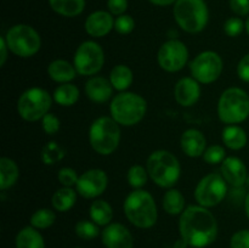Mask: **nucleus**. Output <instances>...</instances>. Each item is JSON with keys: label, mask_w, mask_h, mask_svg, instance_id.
<instances>
[{"label": "nucleus", "mask_w": 249, "mask_h": 248, "mask_svg": "<svg viewBox=\"0 0 249 248\" xmlns=\"http://www.w3.org/2000/svg\"><path fill=\"white\" fill-rule=\"evenodd\" d=\"M179 231L187 245L194 248H203L216 240L218 221L206 207L199 204L189 206L180 215Z\"/></svg>", "instance_id": "f257e3e1"}, {"label": "nucleus", "mask_w": 249, "mask_h": 248, "mask_svg": "<svg viewBox=\"0 0 249 248\" xmlns=\"http://www.w3.org/2000/svg\"><path fill=\"white\" fill-rule=\"evenodd\" d=\"M123 211L126 219L139 229H150L157 223V204L152 195L146 190L131 191L124 199Z\"/></svg>", "instance_id": "f03ea898"}, {"label": "nucleus", "mask_w": 249, "mask_h": 248, "mask_svg": "<svg viewBox=\"0 0 249 248\" xmlns=\"http://www.w3.org/2000/svg\"><path fill=\"white\" fill-rule=\"evenodd\" d=\"M146 169L151 180L163 189H172L181 175L179 159L174 153L167 150L153 151L147 158Z\"/></svg>", "instance_id": "7ed1b4c3"}, {"label": "nucleus", "mask_w": 249, "mask_h": 248, "mask_svg": "<svg viewBox=\"0 0 249 248\" xmlns=\"http://www.w3.org/2000/svg\"><path fill=\"white\" fill-rule=\"evenodd\" d=\"M109 112L112 118L119 125L133 126L145 118L147 112V101L136 92H119L112 99Z\"/></svg>", "instance_id": "20e7f679"}, {"label": "nucleus", "mask_w": 249, "mask_h": 248, "mask_svg": "<svg viewBox=\"0 0 249 248\" xmlns=\"http://www.w3.org/2000/svg\"><path fill=\"white\" fill-rule=\"evenodd\" d=\"M89 142L99 155H112L121 142V125L112 117H99L90 125Z\"/></svg>", "instance_id": "39448f33"}, {"label": "nucleus", "mask_w": 249, "mask_h": 248, "mask_svg": "<svg viewBox=\"0 0 249 248\" xmlns=\"http://www.w3.org/2000/svg\"><path fill=\"white\" fill-rule=\"evenodd\" d=\"M218 116L228 125L240 124L249 117V95L241 88L232 87L220 95L218 101Z\"/></svg>", "instance_id": "423d86ee"}, {"label": "nucleus", "mask_w": 249, "mask_h": 248, "mask_svg": "<svg viewBox=\"0 0 249 248\" xmlns=\"http://www.w3.org/2000/svg\"><path fill=\"white\" fill-rule=\"evenodd\" d=\"M173 12L178 26L187 33H199L208 23L209 11L204 0H178Z\"/></svg>", "instance_id": "0eeeda50"}, {"label": "nucleus", "mask_w": 249, "mask_h": 248, "mask_svg": "<svg viewBox=\"0 0 249 248\" xmlns=\"http://www.w3.org/2000/svg\"><path fill=\"white\" fill-rule=\"evenodd\" d=\"M4 36L9 50L19 57H32L41 48L40 35L33 27L28 24H15Z\"/></svg>", "instance_id": "6e6552de"}, {"label": "nucleus", "mask_w": 249, "mask_h": 248, "mask_svg": "<svg viewBox=\"0 0 249 248\" xmlns=\"http://www.w3.org/2000/svg\"><path fill=\"white\" fill-rule=\"evenodd\" d=\"M53 96L43 88L33 87L22 92L17 101V112L27 122H36L49 113Z\"/></svg>", "instance_id": "1a4fd4ad"}, {"label": "nucleus", "mask_w": 249, "mask_h": 248, "mask_svg": "<svg viewBox=\"0 0 249 248\" xmlns=\"http://www.w3.org/2000/svg\"><path fill=\"white\" fill-rule=\"evenodd\" d=\"M228 182L220 173H211L202 177L195 189V199L206 208H213L224 201L229 192Z\"/></svg>", "instance_id": "9d476101"}, {"label": "nucleus", "mask_w": 249, "mask_h": 248, "mask_svg": "<svg viewBox=\"0 0 249 248\" xmlns=\"http://www.w3.org/2000/svg\"><path fill=\"white\" fill-rule=\"evenodd\" d=\"M105 63V53L99 43L92 40L83 41L77 48L73 57V65L80 75L97 74Z\"/></svg>", "instance_id": "9b49d317"}, {"label": "nucleus", "mask_w": 249, "mask_h": 248, "mask_svg": "<svg viewBox=\"0 0 249 248\" xmlns=\"http://www.w3.org/2000/svg\"><path fill=\"white\" fill-rule=\"evenodd\" d=\"M224 70L221 56L215 51H203L190 62L192 78L199 84H212L219 79Z\"/></svg>", "instance_id": "f8f14e48"}, {"label": "nucleus", "mask_w": 249, "mask_h": 248, "mask_svg": "<svg viewBox=\"0 0 249 248\" xmlns=\"http://www.w3.org/2000/svg\"><path fill=\"white\" fill-rule=\"evenodd\" d=\"M157 61L160 67L165 72H179L189 61V49L179 39H169L160 45Z\"/></svg>", "instance_id": "ddd939ff"}, {"label": "nucleus", "mask_w": 249, "mask_h": 248, "mask_svg": "<svg viewBox=\"0 0 249 248\" xmlns=\"http://www.w3.org/2000/svg\"><path fill=\"white\" fill-rule=\"evenodd\" d=\"M108 186V177L100 168H92L79 175L75 190L78 195L87 199L97 198L106 191Z\"/></svg>", "instance_id": "4468645a"}, {"label": "nucleus", "mask_w": 249, "mask_h": 248, "mask_svg": "<svg viewBox=\"0 0 249 248\" xmlns=\"http://www.w3.org/2000/svg\"><path fill=\"white\" fill-rule=\"evenodd\" d=\"M101 238L106 248H133L134 246L133 235L121 223H111L105 226Z\"/></svg>", "instance_id": "2eb2a0df"}, {"label": "nucleus", "mask_w": 249, "mask_h": 248, "mask_svg": "<svg viewBox=\"0 0 249 248\" xmlns=\"http://www.w3.org/2000/svg\"><path fill=\"white\" fill-rule=\"evenodd\" d=\"M220 174L231 187H242L247 181L248 170L241 158L230 156L221 163Z\"/></svg>", "instance_id": "dca6fc26"}, {"label": "nucleus", "mask_w": 249, "mask_h": 248, "mask_svg": "<svg viewBox=\"0 0 249 248\" xmlns=\"http://www.w3.org/2000/svg\"><path fill=\"white\" fill-rule=\"evenodd\" d=\"M175 101L182 107H191L201 97V85L195 78L184 77L175 84Z\"/></svg>", "instance_id": "f3484780"}, {"label": "nucleus", "mask_w": 249, "mask_h": 248, "mask_svg": "<svg viewBox=\"0 0 249 248\" xmlns=\"http://www.w3.org/2000/svg\"><path fill=\"white\" fill-rule=\"evenodd\" d=\"M85 32L92 38H102L114 28V18L111 12L95 11L85 19Z\"/></svg>", "instance_id": "a211bd4d"}, {"label": "nucleus", "mask_w": 249, "mask_h": 248, "mask_svg": "<svg viewBox=\"0 0 249 248\" xmlns=\"http://www.w3.org/2000/svg\"><path fill=\"white\" fill-rule=\"evenodd\" d=\"M85 95L88 99L91 100L95 104H105L108 101L113 95V87L109 79L100 75H94L89 78L85 83Z\"/></svg>", "instance_id": "6ab92c4d"}, {"label": "nucleus", "mask_w": 249, "mask_h": 248, "mask_svg": "<svg viewBox=\"0 0 249 248\" xmlns=\"http://www.w3.org/2000/svg\"><path fill=\"white\" fill-rule=\"evenodd\" d=\"M180 146H181L182 152L189 157H201L207 148V139L198 129H187L182 133Z\"/></svg>", "instance_id": "aec40b11"}, {"label": "nucleus", "mask_w": 249, "mask_h": 248, "mask_svg": "<svg viewBox=\"0 0 249 248\" xmlns=\"http://www.w3.org/2000/svg\"><path fill=\"white\" fill-rule=\"evenodd\" d=\"M78 74L74 65L66 60H53L48 66V75L56 83L65 84L72 82Z\"/></svg>", "instance_id": "412c9836"}, {"label": "nucleus", "mask_w": 249, "mask_h": 248, "mask_svg": "<svg viewBox=\"0 0 249 248\" xmlns=\"http://www.w3.org/2000/svg\"><path fill=\"white\" fill-rule=\"evenodd\" d=\"M221 138H223L224 145L228 148L233 151L242 150L246 145H247V133L243 128H241L240 125H226L224 128L223 134H221Z\"/></svg>", "instance_id": "4be33fe9"}, {"label": "nucleus", "mask_w": 249, "mask_h": 248, "mask_svg": "<svg viewBox=\"0 0 249 248\" xmlns=\"http://www.w3.org/2000/svg\"><path fill=\"white\" fill-rule=\"evenodd\" d=\"M19 177V168L14 159L9 157L0 158V190L10 189Z\"/></svg>", "instance_id": "5701e85b"}, {"label": "nucleus", "mask_w": 249, "mask_h": 248, "mask_svg": "<svg viewBox=\"0 0 249 248\" xmlns=\"http://www.w3.org/2000/svg\"><path fill=\"white\" fill-rule=\"evenodd\" d=\"M109 82L114 90L123 92L131 87L134 82L133 71L125 65H117L109 73Z\"/></svg>", "instance_id": "b1692460"}, {"label": "nucleus", "mask_w": 249, "mask_h": 248, "mask_svg": "<svg viewBox=\"0 0 249 248\" xmlns=\"http://www.w3.org/2000/svg\"><path fill=\"white\" fill-rule=\"evenodd\" d=\"M15 243H16V248H45L43 236L39 232L38 229L33 226H26L19 230Z\"/></svg>", "instance_id": "393cba45"}, {"label": "nucleus", "mask_w": 249, "mask_h": 248, "mask_svg": "<svg viewBox=\"0 0 249 248\" xmlns=\"http://www.w3.org/2000/svg\"><path fill=\"white\" fill-rule=\"evenodd\" d=\"M91 220L99 226H107L113 219V209L105 199H95L89 208Z\"/></svg>", "instance_id": "a878e982"}, {"label": "nucleus", "mask_w": 249, "mask_h": 248, "mask_svg": "<svg viewBox=\"0 0 249 248\" xmlns=\"http://www.w3.org/2000/svg\"><path fill=\"white\" fill-rule=\"evenodd\" d=\"M79 89L74 84H72V83L60 84L56 88L53 94V101L63 107H70L75 105L78 102V100H79Z\"/></svg>", "instance_id": "bb28decb"}, {"label": "nucleus", "mask_w": 249, "mask_h": 248, "mask_svg": "<svg viewBox=\"0 0 249 248\" xmlns=\"http://www.w3.org/2000/svg\"><path fill=\"white\" fill-rule=\"evenodd\" d=\"M163 209L167 212L170 215H181L182 212L185 211V201L184 195L181 194V191L178 189H168V191L165 192L164 196H163Z\"/></svg>", "instance_id": "cd10ccee"}, {"label": "nucleus", "mask_w": 249, "mask_h": 248, "mask_svg": "<svg viewBox=\"0 0 249 248\" xmlns=\"http://www.w3.org/2000/svg\"><path fill=\"white\" fill-rule=\"evenodd\" d=\"M51 9L65 17H75L84 11L85 0H49Z\"/></svg>", "instance_id": "c85d7f7f"}, {"label": "nucleus", "mask_w": 249, "mask_h": 248, "mask_svg": "<svg viewBox=\"0 0 249 248\" xmlns=\"http://www.w3.org/2000/svg\"><path fill=\"white\" fill-rule=\"evenodd\" d=\"M77 190L62 186L53 195L51 203L57 212H67L77 202Z\"/></svg>", "instance_id": "c756f323"}, {"label": "nucleus", "mask_w": 249, "mask_h": 248, "mask_svg": "<svg viewBox=\"0 0 249 248\" xmlns=\"http://www.w3.org/2000/svg\"><path fill=\"white\" fill-rule=\"evenodd\" d=\"M66 151L56 141H49L41 150V160L46 165H53L65 158Z\"/></svg>", "instance_id": "7c9ffc66"}, {"label": "nucleus", "mask_w": 249, "mask_h": 248, "mask_svg": "<svg viewBox=\"0 0 249 248\" xmlns=\"http://www.w3.org/2000/svg\"><path fill=\"white\" fill-rule=\"evenodd\" d=\"M56 221V214L49 208L38 209L31 216V226L38 229V230H44L53 225Z\"/></svg>", "instance_id": "2f4dec72"}, {"label": "nucleus", "mask_w": 249, "mask_h": 248, "mask_svg": "<svg viewBox=\"0 0 249 248\" xmlns=\"http://www.w3.org/2000/svg\"><path fill=\"white\" fill-rule=\"evenodd\" d=\"M148 177L150 175H148L147 169L140 164L131 165L126 173V180H128L129 185L135 190L142 189L147 182Z\"/></svg>", "instance_id": "473e14b6"}, {"label": "nucleus", "mask_w": 249, "mask_h": 248, "mask_svg": "<svg viewBox=\"0 0 249 248\" xmlns=\"http://www.w3.org/2000/svg\"><path fill=\"white\" fill-rule=\"evenodd\" d=\"M74 231L77 233L78 237H80L82 240H94L99 236L100 229L97 224H95L94 221L90 220H80L75 224Z\"/></svg>", "instance_id": "72a5a7b5"}, {"label": "nucleus", "mask_w": 249, "mask_h": 248, "mask_svg": "<svg viewBox=\"0 0 249 248\" xmlns=\"http://www.w3.org/2000/svg\"><path fill=\"white\" fill-rule=\"evenodd\" d=\"M202 157L208 164H221L226 158V151L221 145H212L206 148Z\"/></svg>", "instance_id": "f704fd0d"}, {"label": "nucleus", "mask_w": 249, "mask_h": 248, "mask_svg": "<svg viewBox=\"0 0 249 248\" xmlns=\"http://www.w3.org/2000/svg\"><path fill=\"white\" fill-rule=\"evenodd\" d=\"M134 28H135V21L130 15H121L114 19V29L122 35L130 34L134 31Z\"/></svg>", "instance_id": "c9c22d12"}, {"label": "nucleus", "mask_w": 249, "mask_h": 248, "mask_svg": "<svg viewBox=\"0 0 249 248\" xmlns=\"http://www.w3.org/2000/svg\"><path fill=\"white\" fill-rule=\"evenodd\" d=\"M243 29H246V23L240 17H230L224 23V32L226 33V35L232 36V38L240 35Z\"/></svg>", "instance_id": "e433bc0d"}, {"label": "nucleus", "mask_w": 249, "mask_h": 248, "mask_svg": "<svg viewBox=\"0 0 249 248\" xmlns=\"http://www.w3.org/2000/svg\"><path fill=\"white\" fill-rule=\"evenodd\" d=\"M57 179L62 186L72 187L77 185L79 177H78L77 172H75L73 168L65 167V168H61V169L58 170Z\"/></svg>", "instance_id": "4c0bfd02"}, {"label": "nucleus", "mask_w": 249, "mask_h": 248, "mask_svg": "<svg viewBox=\"0 0 249 248\" xmlns=\"http://www.w3.org/2000/svg\"><path fill=\"white\" fill-rule=\"evenodd\" d=\"M41 126H43V130L45 131L48 135H55L61 128V122L55 114L48 113L43 117L41 119Z\"/></svg>", "instance_id": "58836bf2"}, {"label": "nucleus", "mask_w": 249, "mask_h": 248, "mask_svg": "<svg viewBox=\"0 0 249 248\" xmlns=\"http://www.w3.org/2000/svg\"><path fill=\"white\" fill-rule=\"evenodd\" d=\"M231 248H249V230H240L232 235L230 240Z\"/></svg>", "instance_id": "ea45409f"}, {"label": "nucleus", "mask_w": 249, "mask_h": 248, "mask_svg": "<svg viewBox=\"0 0 249 248\" xmlns=\"http://www.w3.org/2000/svg\"><path fill=\"white\" fill-rule=\"evenodd\" d=\"M230 9L232 10L237 16H248L249 0H230Z\"/></svg>", "instance_id": "a19ab883"}, {"label": "nucleus", "mask_w": 249, "mask_h": 248, "mask_svg": "<svg viewBox=\"0 0 249 248\" xmlns=\"http://www.w3.org/2000/svg\"><path fill=\"white\" fill-rule=\"evenodd\" d=\"M107 7L112 15L121 16V15H124V12L128 9V0H108Z\"/></svg>", "instance_id": "79ce46f5"}, {"label": "nucleus", "mask_w": 249, "mask_h": 248, "mask_svg": "<svg viewBox=\"0 0 249 248\" xmlns=\"http://www.w3.org/2000/svg\"><path fill=\"white\" fill-rule=\"evenodd\" d=\"M237 75L242 82L249 83V53L243 56L238 62Z\"/></svg>", "instance_id": "37998d69"}, {"label": "nucleus", "mask_w": 249, "mask_h": 248, "mask_svg": "<svg viewBox=\"0 0 249 248\" xmlns=\"http://www.w3.org/2000/svg\"><path fill=\"white\" fill-rule=\"evenodd\" d=\"M9 46H7L5 36H0V66H4L9 56Z\"/></svg>", "instance_id": "c03bdc74"}, {"label": "nucleus", "mask_w": 249, "mask_h": 248, "mask_svg": "<svg viewBox=\"0 0 249 248\" xmlns=\"http://www.w3.org/2000/svg\"><path fill=\"white\" fill-rule=\"evenodd\" d=\"M150 1L157 6H168V5L175 4L178 0H150Z\"/></svg>", "instance_id": "a18cd8bd"}, {"label": "nucleus", "mask_w": 249, "mask_h": 248, "mask_svg": "<svg viewBox=\"0 0 249 248\" xmlns=\"http://www.w3.org/2000/svg\"><path fill=\"white\" fill-rule=\"evenodd\" d=\"M187 243H186V241L185 240H182L181 237L179 238V240L178 241H175V243H174V247L173 248H187Z\"/></svg>", "instance_id": "49530a36"}, {"label": "nucleus", "mask_w": 249, "mask_h": 248, "mask_svg": "<svg viewBox=\"0 0 249 248\" xmlns=\"http://www.w3.org/2000/svg\"><path fill=\"white\" fill-rule=\"evenodd\" d=\"M245 211H246V214H247L248 219H249V192L247 194V196H246V199H245Z\"/></svg>", "instance_id": "de8ad7c7"}, {"label": "nucleus", "mask_w": 249, "mask_h": 248, "mask_svg": "<svg viewBox=\"0 0 249 248\" xmlns=\"http://www.w3.org/2000/svg\"><path fill=\"white\" fill-rule=\"evenodd\" d=\"M245 23H246V32H247V34L249 35V16H248L247 21H246Z\"/></svg>", "instance_id": "09e8293b"}, {"label": "nucleus", "mask_w": 249, "mask_h": 248, "mask_svg": "<svg viewBox=\"0 0 249 248\" xmlns=\"http://www.w3.org/2000/svg\"><path fill=\"white\" fill-rule=\"evenodd\" d=\"M246 184H247V186L249 187V173H248V177H247V181H246Z\"/></svg>", "instance_id": "8fccbe9b"}, {"label": "nucleus", "mask_w": 249, "mask_h": 248, "mask_svg": "<svg viewBox=\"0 0 249 248\" xmlns=\"http://www.w3.org/2000/svg\"><path fill=\"white\" fill-rule=\"evenodd\" d=\"M75 248H82V247H75Z\"/></svg>", "instance_id": "3c124183"}]
</instances>
